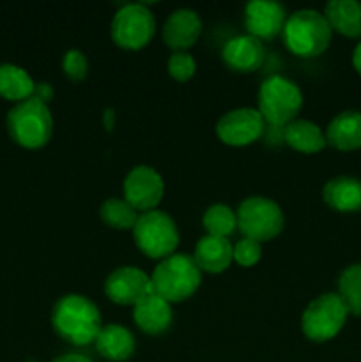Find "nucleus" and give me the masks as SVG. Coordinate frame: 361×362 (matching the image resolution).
<instances>
[{
  "mask_svg": "<svg viewBox=\"0 0 361 362\" xmlns=\"http://www.w3.org/2000/svg\"><path fill=\"white\" fill-rule=\"evenodd\" d=\"M52 327L64 341L71 345H91L103 327L101 313L88 297L67 293L53 304Z\"/></svg>",
  "mask_w": 361,
  "mask_h": 362,
  "instance_id": "nucleus-1",
  "label": "nucleus"
},
{
  "mask_svg": "<svg viewBox=\"0 0 361 362\" xmlns=\"http://www.w3.org/2000/svg\"><path fill=\"white\" fill-rule=\"evenodd\" d=\"M331 37L333 30L324 14L308 7L289 14L282 30V39L289 52L303 59H311L324 53Z\"/></svg>",
  "mask_w": 361,
  "mask_h": 362,
  "instance_id": "nucleus-2",
  "label": "nucleus"
},
{
  "mask_svg": "<svg viewBox=\"0 0 361 362\" xmlns=\"http://www.w3.org/2000/svg\"><path fill=\"white\" fill-rule=\"evenodd\" d=\"M152 292L165 300L180 303L193 296L202 283V271L195 264L193 255L173 253L159 260L151 274Z\"/></svg>",
  "mask_w": 361,
  "mask_h": 362,
  "instance_id": "nucleus-3",
  "label": "nucleus"
},
{
  "mask_svg": "<svg viewBox=\"0 0 361 362\" xmlns=\"http://www.w3.org/2000/svg\"><path fill=\"white\" fill-rule=\"evenodd\" d=\"M9 136L25 148H41L53 134V117L48 105L34 95L14 103L6 119Z\"/></svg>",
  "mask_w": 361,
  "mask_h": 362,
  "instance_id": "nucleus-4",
  "label": "nucleus"
},
{
  "mask_svg": "<svg viewBox=\"0 0 361 362\" xmlns=\"http://www.w3.org/2000/svg\"><path fill=\"white\" fill-rule=\"evenodd\" d=\"M258 113L264 122L285 127L296 120L303 108V92L299 85L283 74H271L258 87Z\"/></svg>",
  "mask_w": 361,
  "mask_h": 362,
  "instance_id": "nucleus-5",
  "label": "nucleus"
},
{
  "mask_svg": "<svg viewBox=\"0 0 361 362\" xmlns=\"http://www.w3.org/2000/svg\"><path fill=\"white\" fill-rule=\"evenodd\" d=\"M133 239L138 250L149 258L163 260L176 253L179 246V228L172 216L165 211L142 212L133 226Z\"/></svg>",
  "mask_w": 361,
  "mask_h": 362,
  "instance_id": "nucleus-6",
  "label": "nucleus"
},
{
  "mask_svg": "<svg viewBox=\"0 0 361 362\" xmlns=\"http://www.w3.org/2000/svg\"><path fill=\"white\" fill-rule=\"evenodd\" d=\"M349 310L342 297L335 292H326L315 297L301 315V331L310 341L324 343L338 336L345 325Z\"/></svg>",
  "mask_w": 361,
  "mask_h": 362,
  "instance_id": "nucleus-7",
  "label": "nucleus"
},
{
  "mask_svg": "<svg viewBox=\"0 0 361 362\" xmlns=\"http://www.w3.org/2000/svg\"><path fill=\"white\" fill-rule=\"evenodd\" d=\"M236 216L239 232L260 244L275 239L285 226L282 207L273 198L260 197V194L244 198L237 207Z\"/></svg>",
  "mask_w": 361,
  "mask_h": 362,
  "instance_id": "nucleus-8",
  "label": "nucleus"
},
{
  "mask_svg": "<svg viewBox=\"0 0 361 362\" xmlns=\"http://www.w3.org/2000/svg\"><path fill=\"white\" fill-rule=\"evenodd\" d=\"M156 32L154 14L145 4H124L112 18L110 35L124 49H140L151 42Z\"/></svg>",
  "mask_w": 361,
  "mask_h": 362,
  "instance_id": "nucleus-9",
  "label": "nucleus"
},
{
  "mask_svg": "<svg viewBox=\"0 0 361 362\" xmlns=\"http://www.w3.org/2000/svg\"><path fill=\"white\" fill-rule=\"evenodd\" d=\"M124 200L133 205L138 212L154 211L165 194V182L156 168L138 165L127 172L122 182Z\"/></svg>",
  "mask_w": 361,
  "mask_h": 362,
  "instance_id": "nucleus-10",
  "label": "nucleus"
},
{
  "mask_svg": "<svg viewBox=\"0 0 361 362\" xmlns=\"http://www.w3.org/2000/svg\"><path fill=\"white\" fill-rule=\"evenodd\" d=\"M265 122L257 108H234L223 113L216 122V134L230 147H244L264 134Z\"/></svg>",
  "mask_w": 361,
  "mask_h": 362,
  "instance_id": "nucleus-11",
  "label": "nucleus"
},
{
  "mask_svg": "<svg viewBox=\"0 0 361 362\" xmlns=\"http://www.w3.org/2000/svg\"><path fill=\"white\" fill-rule=\"evenodd\" d=\"M151 292V276L133 265L117 267L105 279V296L120 306H134Z\"/></svg>",
  "mask_w": 361,
  "mask_h": 362,
  "instance_id": "nucleus-12",
  "label": "nucleus"
},
{
  "mask_svg": "<svg viewBox=\"0 0 361 362\" xmlns=\"http://www.w3.org/2000/svg\"><path fill=\"white\" fill-rule=\"evenodd\" d=\"M285 20V7L273 0H251L244 7V25L248 34L260 41L282 35Z\"/></svg>",
  "mask_w": 361,
  "mask_h": 362,
  "instance_id": "nucleus-13",
  "label": "nucleus"
},
{
  "mask_svg": "<svg viewBox=\"0 0 361 362\" xmlns=\"http://www.w3.org/2000/svg\"><path fill=\"white\" fill-rule=\"evenodd\" d=\"M202 34V18L190 7L172 11L163 23V41L173 52H186Z\"/></svg>",
  "mask_w": 361,
  "mask_h": 362,
  "instance_id": "nucleus-14",
  "label": "nucleus"
},
{
  "mask_svg": "<svg viewBox=\"0 0 361 362\" xmlns=\"http://www.w3.org/2000/svg\"><path fill=\"white\" fill-rule=\"evenodd\" d=\"M222 59L229 69L237 73L257 71L265 59L264 42L250 34L237 35L223 46Z\"/></svg>",
  "mask_w": 361,
  "mask_h": 362,
  "instance_id": "nucleus-15",
  "label": "nucleus"
},
{
  "mask_svg": "<svg viewBox=\"0 0 361 362\" xmlns=\"http://www.w3.org/2000/svg\"><path fill=\"white\" fill-rule=\"evenodd\" d=\"M172 304L159 297L158 293L151 292L144 299L138 300L133 306L134 324L144 331L145 334L158 336L168 331L172 325Z\"/></svg>",
  "mask_w": 361,
  "mask_h": 362,
  "instance_id": "nucleus-16",
  "label": "nucleus"
},
{
  "mask_svg": "<svg viewBox=\"0 0 361 362\" xmlns=\"http://www.w3.org/2000/svg\"><path fill=\"white\" fill-rule=\"evenodd\" d=\"M322 200L329 209L343 214L361 211V179L338 175L329 179L322 187Z\"/></svg>",
  "mask_w": 361,
  "mask_h": 362,
  "instance_id": "nucleus-17",
  "label": "nucleus"
},
{
  "mask_svg": "<svg viewBox=\"0 0 361 362\" xmlns=\"http://www.w3.org/2000/svg\"><path fill=\"white\" fill-rule=\"evenodd\" d=\"M326 141L333 148L353 152L361 148V112L345 110L333 117L326 127Z\"/></svg>",
  "mask_w": 361,
  "mask_h": 362,
  "instance_id": "nucleus-18",
  "label": "nucleus"
},
{
  "mask_svg": "<svg viewBox=\"0 0 361 362\" xmlns=\"http://www.w3.org/2000/svg\"><path fill=\"white\" fill-rule=\"evenodd\" d=\"M232 247L229 239L205 233L195 246L193 260L202 272L219 274V272L227 271L234 262Z\"/></svg>",
  "mask_w": 361,
  "mask_h": 362,
  "instance_id": "nucleus-19",
  "label": "nucleus"
},
{
  "mask_svg": "<svg viewBox=\"0 0 361 362\" xmlns=\"http://www.w3.org/2000/svg\"><path fill=\"white\" fill-rule=\"evenodd\" d=\"M94 343L99 356L112 362L127 361L137 349L133 332L120 324L103 325Z\"/></svg>",
  "mask_w": 361,
  "mask_h": 362,
  "instance_id": "nucleus-20",
  "label": "nucleus"
},
{
  "mask_svg": "<svg viewBox=\"0 0 361 362\" xmlns=\"http://www.w3.org/2000/svg\"><path fill=\"white\" fill-rule=\"evenodd\" d=\"M324 18L331 30L345 37H361V2L357 0H329Z\"/></svg>",
  "mask_w": 361,
  "mask_h": 362,
  "instance_id": "nucleus-21",
  "label": "nucleus"
},
{
  "mask_svg": "<svg viewBox=\"0 0 361 362\" xmlns=\"http://www.w3.org/2000/svg\"><path fill=\"white\" fill-rule=\"evenodd\" d=\"M283 140L290 148L303 154H315L328 145L326 134L315 122L296 119L283 127Z\"/></svg>",
  "mask_w": 361,
  "mask_h": 362,
  "instance_id": "nucleus-22",
  "label": "nucleus"
},
{
  "mask_svg": "<svg viewBox=\"0 0 361 362\" xmlns=\"http://www.w3.org/2000/svg\"><path fill=\"white\" fill-rule=\"evenodd\" d=\"M35 81L27 69L16 64H0V98L7 101L20 103L34 95Z\"/></svg>",
  "mask_w": 361,
  "mask_h": 362,
  "instance_id": "nucleus-23",
  "label": "nucleus"
},
{
  "mask_svg": "<svg viewBox=\"0 0 361 362\" xmlns=\"http://www.w3.org/2000/svg\"><path fill=\"white\" fill-rule=\"evenodd\" d=\"M138 216H140V212L133 205L127 204L124 198L119 197L106 198L99 207L101 221L115 230H133V226L138 221Z\"/></svg>",
  "mask_w": 361,
  "mask_h": 362,
  "instance_id": "nucleus-24",
  "label": "nucleus"
},
{
  "mask_svg": "<svg viewBox=\"0 0 361 362\" xmlns=\"http://www.w3.org/2000/svg\"><path fill=\"white\" fill-rule=\"evenodd\" d=\"M202 225L207 235L229 239V235H232L237 228V216L229 205L214 204L205 209L202 216Z\"/></svg>",
  "mask_w": 361,
  "mask_h": 362,
  "instance_id": "nucleus-25",
  "label": "nucleus"
},
{
  "mask_svg": "<svg viewBox=\"0 0 361 362\" xmlns=\"http://www.w3.org/2000/svg\"><path fill=\"white\" fill-rule=\"evenodd\" d=\"M338 296L345 303L349 315L361 317V264H353L340 272Z\"/></svg>",
  "mask_w": 361,
  "mask_h": 362,
  "instance_id": "nucleus-26",
  "label": "nucleus"
},
{
  "mask_svg": "<svg viewBox=\"0 0 361 362\" xmlns=\"http://www.w3.org/2000/svg\"><path fill=\"white\" fill-rule=\"evenodd\" d=\"M166 69L168 74L177 81H188L193 78L195 71H197V62H195L193 55L188 52H173L168 57L166 62Z\"/></svg>",
  "mask_w": 361,
  "mask_h": 362,
  "instance_id": "nucleus-27",
  "label": "nucleus"
},
{
  "mask_svg": "<svg viewBox=\"0 0 361 362\" xmlns=\"http://www.w3.org/2000/svg\"><path fill=\"white\" fill-rule=\"evenodd\" d=\"M232 257L234 262L239 264L241 267H253L262 258V244L253 239H248V237H243V239L234 244Z\"/></svg>",
  "mask_w": 361,
  "mask_h": 362,
  "instance_id": "nucleus-28",
  "label": "nucleus"
},
{
  "mask_svg": "<svg viewBox=\"0 0 361 362\" xmlns=\"http://www.w3.org/2000/svg\"><path fill=\"white\" fill-rule=\"evenodd\" d=\"M62 71L69 80L80 81L88 73V60L81 49H67L62 57Z\"/></svg>",
  "mask_w": 361,
  "mask_h": 362,
  "instance_id": "nucleus-29",
  "label": "nucleus"
},
{
  "mask_svg": "<svg viewBox=\"0 0 361 362\" xmlns=\"http://www.w3.org/2000/svg\"><path fill=\"white\" fill-rule=\"evenodd\" d=\"M34 98L39 99V101L46 103L48 105L50 99L53 98V88L52 85L46 83V81H41V83H35V88H34Z\"/></svg>",
  "mask_w": 361,
  "mask_h": 362,
  "instance_id": "nucleus-30",
  "label": "nucleus"
},
{
  "mask_svg": "<svg viewBox=\"0 0 361 362\" xmlns=\"http://www.w3.org/2000/svg\"><path fill=\"white\" fill-rule=\"evenodd\" d=\"M52 362H94L91 357L84 356V354H62V356L55 357Z\"/></svg>",
  "mask_w": 361,
  "mask_h": 362,
  "instance_id": "nucleus-31",
  "label": "nucleus"
},
{
  "mask_svg": "<svg viewBox=\"0 0 361 362\" xmlns=\"http://www.w3.org/2000/svg\"><path fill=\"white\" fill-rule=\"evenodd\" d=\"M103 124H105L106 131L113 129V126H115V112H113V108L105 110V113H103Z\"/></svg>",
  "mask_w": 361,
  "mask_h": 362,
  "instance_id": "nucleus-32",
  "label": "nucleus"
},
{
  "mask_svg": "<svg viewBox=\"0 0 361 362\" xmlns=\"http://www.w3.org/2000/svg\"><path fill=\"white\" fill-rule=\"evenodd\" d=\"M353 66H354V69L357 71V74L361 76V41L357 42L356 48H354V52H353Z\"/></svg>",
  "mask_w": 361,
  "mask_h": 362,
  "instance_id": "nucleus-33",
  "label": "nucleus"
}]
</instances>
